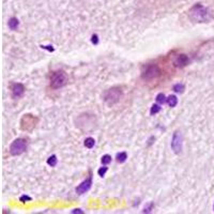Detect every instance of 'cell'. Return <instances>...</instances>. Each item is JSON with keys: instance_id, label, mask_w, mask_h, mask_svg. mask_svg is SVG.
Here are the masks:
<instances>
[{"instance_id": "6da1fadb", "label": "cell", "mask_w": 214, "mask_h": 214, "mask_svg": "<svg viewBox=\"0 0 214 214\" xmlns=\"http://www.w3.org/2000/svg\"><path fill=\"white\" fill-rule=\"evenodd\" d=\"M189 17L194 23H207L211 19L209 9L204 6L201 3H197L192 6L189 11Z\"/></svg>"}, {"instance_id": "7a4b0ae2", "label": "cell", "mask_w": 214, "mask_h": 214, "mask_svg": "<svg viewBox=\"0 0 214 214\" xmlns=\"http://www.w3.org/2000/svg\"><path fill=\"white\" fill-rule=\"evenodd\" d=\"M121 96H122L121 87L115 86V87L105 90V92L103 93V101L106 103L108 106H112V105L117 104L120 101Z\"/></svg>"}, {"instance_id": "3957f363", "label": "cell", "mask_w": 214, "mask_h": 214, "mask_svg": "<svg viewBox=\"0 0 214 214\" xmlns=\"http://www.w3.org/2000/svg\"><path fill=\"white\" fill-rule=\"evenodd\" d=\"M66 83H68V75L63 70H58L51 73L49 85L53 89H60L64 87Z\"/></svg>"}, {"instance_id": "277c9868", "label": "cell", "mask_w": 214, "mask_h": 214, "mask_svg": "<svg viewBox=\"0 0 214 214\" xmlns=\"http://www.w3.org/2000/svg\"><path fill=\"white\" fill-rule=\"evenodd\" d=\"M27 147H28V142L25 138H17V139H15L14 141L10 145L9 151H10L11 155L17 156V155H21V154H23L24 152H26Z\"/></svg>"}, {"instance_id": "5b68a950", "label": "cell", "mask_w": 214, "mask_h": 214, "mask_svg": "<svg viewBox=\"0 0 214 214\" xmlns=\"http://www.w3.org/2000/svg\"><path fill=\"white\" fill-rule=\"evenodd\" d=\"M163 74L162 73V70L159 66L156 64H151V66H148L141 73V78L144 81H153V79L159 78L161 75Z\"/></svg>"}, {"instance_id": "8992f818", "label": "cell", "mask_w": 214, "mask_h": 214, "mask_svg": "<svg viewBox=\"0 0 214 214\" xmlns=\"http://www.w3.org/2000/svg\"><path fill=\"white\" fill-rule=\"evenodd\" d=\"M170 148L174 151V153L179 154L182 152L183 149V137L180 131H176L172 134L171 141H170Z\"/></svg>"}, {"instance_id": "52a82bcc", "label": "cell", "mask_w": 214, "mask_h": 214, "mask_svg": "<svg viewBox=\"0 0 214 214\" xmlns=\"http://www.w3.org/2000/svg\"><path fill=\"white\" fill-rule=\"evenodd\" d=\"M36 121H38V119L34 116H32V115H25L21 121V130H24V131H32L36 127Z\"/></svg>"}, {"instance_id": "ba28073f", "label": "cell", "mask_w": 214, "mask_h": 214, "mask_svg": "<svg viewBox=\"0 0 214 214\" xmlns=\"http://www.w3.org/2000/svg\"><path fill=\"white\" fill-rule=\"evenodd\" d=\"M91 186H92V172L90 171L89 177L86 178L85 180L75 189V191H76V193L78 194V195H83V194L87 193V192L91 189Z\"/></svg>"}, {"instance_id": "9c48e42d", "label": "cell", "mask_w": 214, "mask_h": 214, "mask_svg": "<svg viewBox=\"0 0 214 214\" xmlns=\"http://www.w3.org/2000/svg\"><path fill=\"white\" fill-rule=\"evenodd\" d=\"M11 89V94H12V98L13 99H19L24 96L26 91V88L23 84L21 83H15V84H12L10 87Z\"/></svg>"}, {"instance_id": "30bf717a", "label": "cell", "mask_w": 214, "mask_h": 214, "mask_svg": "<svg viewBox=\"0 0 214 214\" xmlns=\"http://www.w3.org/2000/svg\"><path fill=\"white\" fill-rule=\"evenodd\" d=\"M190 62H191V59H190L189 56L185 55V54H180L174 60V66L176 68H184V66H189Z\"/></svg>"}, {"instance_id": "8fae6325", "label": "cell", "mask_w": 214, "mask_h": 214, "mask_svg": "<svg viewBox=\"0 0 214 214\" xmlns=\"http://www.w3.org/2000/svg\"><path fill=\"white\" fill-rule=\"evenodd\" d=\"M8 26H9V28H10V30H12V31H16L19 27L18 18H17V17H14V16L11 17L8 21Z\"/></svg>"}, {"instance_id": "7c38bea8", "label": "cell", "mask_w": 214, "mask_h": 214, "mask_svg": "<svg viewBox=\"0 0 214 214\" xmlns=\"http://www.w3.org/2000/svg\"><path fill=\"white\" fill-rule=\"evenodd\" d=\"M168 104V106L174 108L177 106V104H178V98H177V96H175V94H171V96H169L167 98V102H166Z\"/></svg>"}, {"instance_id": "4fadbf2b", "label": "cell", "mask_w": 214, "mask_h": 214, "mask_svg": "<svg viewBox=\"0 0 214 214\" xmlns=\"http://www.w3.org/2000/svg\"><path fill=\"white\" fill-rule=\"evenodd\" d=\"M126 160H127V153L126 152H119L116 154V161L118 162V163L122 164V163H124Z\"/></svg>"}, {"instance_id": "5bb4252c", "label": "cell", "mask_w": 214, "mask_h": 214, "mask_svg": "<svg viewBox=\"0 0 214 214\" xmlns=\"http://www.w3.org/2000/svg\"><path fill=\"white\" fill-rule=\"evenodd\" d=\"M94 145H96V140L92 137H87L85 139V141H84V146L87 149H92L94 147Z\"/></svg>"}, {"instance_id": "9a60e30c", "label": "cell", "mask_w": 214, "mask_h": 214, "mask_svg": "<svg viewBox=\"0 0 214 214\" xmlns=\"http://www.w3.org/2000/svg\"><path fill=\"white\" fill-rule=\"evenodd\" d=\"M58 164V159H57V155L53 154L47 159V165H49L51 167H56Z\"/></svg>"}, {"instance_id": "2e32d148", "label": "cell", "mask_w": 214, "mask_h": 214, "mask_svg": "<svg viewBox=\"0 0 214 214\" xmlns=\"http://www.w3.org/2000/svg\"><path fill=\"white\" fill-rule=\"evenodd\" d=\"M155 101H156L157 104L163 105V104H165V103L167 102V98H166V96L163 93V92H161V93H159L156 96V98H155Z\"/></svg>"}, {"instance_id": "e0dca14e", "label": "cell", "mask_w": 214, "mask_h": 214, "mask_svg": "<svg viewBox=\"0 0 214 214\" xmlns=\"http://www.w3.org/2000/svg\"><path fill=\"white\" fill-rule=\"evenodd\" d=\"M172 90H174L176 93H183L185 90V86L181 83H178V84H175L174 87H172Z\"/></svg>"}, {"instance_id": "ac0fdd59", "label": "cell", "mask_w": 214, "mask_h": 214, "mask_svg": "<svg viewBox=\"0 0 214 214\" xmlns=\"http://www.w3.org/2000/svg\"><path fill=\"white\" fill-rule=\"evenodd\" d=\"M161 110H162L161 105H160V104H153L150 108V115H151V116L156 115V114H159Z\"/></svg>"}, {"instance_id": "d6986e66", "label": "cell", "mask_w": 214, "mask_h": 214, "mask_svg": "<svg viewBox=\"0 0 214 214\" xmlns=\"http://www.w3.org/2000/svg\"><path fill=\"white\" fill-rule=\"evenodd\" d=\"M101 163H102L103 165H108L109 163H111V156H110L109 154L103 155L102 159H101Z\"/></svg>"}, {"instance_id": "ffe728a7", "label": "cell", "mask_w": 214, "mask_h": 214, "mask_svg": "<svg viewBox=\"0 0 214 214\" xmlns=\"http://www.w3.org/2000/svg\"><path fill=\"white\" fill-rule=\"evenodd\" d=\"M107 170H108V167H106V165H104L103 167H101V168H99V170H98V175L101 177V178H103V177L105 176V174L107 172Z\"/></svg>"}, {"instance_id": "44dd1931", "label": "cell", "mask_w": 214, "mask_h": 214, "mask_svg": "<svg viewBox=\"0 0 214 214\" xmlns=\"http://www.w3.org/2000/svg\"><path fill=\"white\" fill-rule=\"evenodd\" d=\"M91 43L93 45H99V43H100V39H99V36L96 33L91 36Z\"/></svg>"}, {"instance_id": "7402d4cb", "label": "cell", "mask_w": 214, "mask_h": 214, "mask_svg": "<svg viewBox=\"0 0 214 214\" xmlns=\"http://www.w3.org/2000/svg\"><path fill=\"white\" fill-rule=\"evenodd\" d=\"M41 48L45 49V51H49V53H54L55 51V48H54L53 45H41Z\"/></svg>"}, {"instance_id": "603a6c76", "label": "cell", "mask_w": 214, "mask_h": 214, "mask_svg": "<svg viewBox=\"0 0 214 214\" xmlns=\"http://www.w3.org/2000/svg\"><path fill=\"white\" fill-rule=\"evenodd\" d=\"M153 208H154V202H150V204L148 205V207H146V208L144 209V211H142V212H144V213H150L151 211H152Z\"/></svg>"}, {"instance_id": "cb8c5ba5", "label": "cell", "mask_w": 214, "mask_h": 214, "mask_svg": "<svg viewBox=\"0 0 214 214\" xmlns=\"http://www.w3.org/2000/svg\"><path fill=\"white\" fill-rule=\"evenodd\" d=\"M31 200H32V198L30 197V196H28V195H23V196H21V197H19V201H21V202L31 201Z\"/></svg>"}, {"instance_id": "d4e9b609", "label": "cell", "mask_w": 214, "mask_h": 214, "mask_svg": "<svg viewBox=\"0 0 214 214\" xmlns=\"http://www.w3.org/2000/svg\"><path fill=\"white\" fill-rule=\"evenodd\" d=\"M152 140H155V137H154V136H151V137H150V139H149V142H148V146H150V145L151 144H152Z\"/></svg>"}, {"instance_id": "484cf974", "label": "cell", "mask_w": 214, "mask_h": 214, "mask_svg": "<svg viewBox=\"0 0 214 214\" xmlns=\"http://www.w3.org/2000/svg\"><path fill=\"white\" fill-rule=\"evenodd\" d=\"M72 213H84L83 211H81L79 209H75V210L72 211Z\"/></svg>"}, {"instance_id": "4316f807", "label": "cell", "mask_w": 214, "mask_h": 214, "mask_svg": "<svg viewBox=\"0 0 214 214\" xmlns=\"http://www.w3.org/2000/svg\"><path fill=\"white\" fill-rule=\"evenodd\" d=\"M213 210H214V205H213Z\"/></svg>"}]
</instances>
